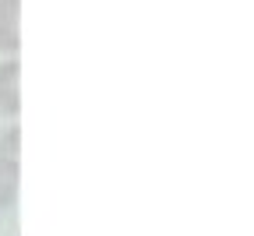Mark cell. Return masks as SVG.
I'll return each instance as SVG.
<instances>
[{"instance_id":"2","label":"cell","mask_w":254,"mask_h":236,"mask_svg":"<svg viewBox=\"0 0 254 236\" xmlns=\"http://www.w3.org/2000/svg\"><path fill=\"white\" fill-rule=\"evenodd\" d=\"M0 50H21V0H0Z\"/></svg>"},{"instance_id":"4","label":"cell","mask_w":254,"mask_h":236,"mask_svg":"<svg viewBox=\"0 0 254 236\" xmlns=\"http://www.w3.org/2000/svg\"><path fill=\"white\" fill-rule=\"evenodd\" d=\"M18 148H21V127H11L7 138L0 141V152H4L7 159H18Z\"/></svg>"},{"instance_id":"1","label":"cell","mask_w":254,"mask_h":236,"mask_svg":"<svg viewBox=\"0 0 254 236\" xmlns=\"http://www.w3.org/2000/svg\"><path fill=\"white\" fill-rule=\"evenodd\" d=\"M0 113L7 117L21 113V63L18 60L0 63Z\"/></svg>"},{"instance_id":"3","label":"cell","mask_w":254,"mask_h":236,"mask_svg":"<svg viewBox=\"0 0 254 236\" xmlns=\"http://www.w3.org/2000/svg\"><path fill=\"white\" fill-rule=\"evenodd\" d=\"M18 187H21L18 159H7L4 152H0V212H7L18 201Z\"/></svg>"}]
</instances>
